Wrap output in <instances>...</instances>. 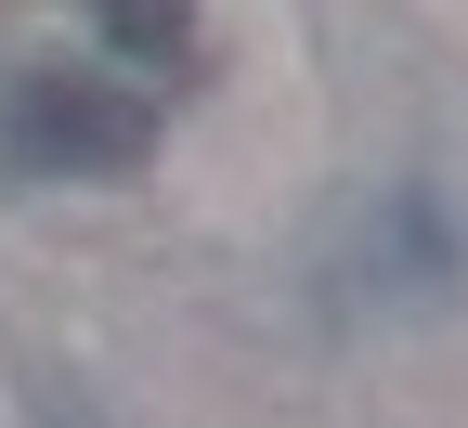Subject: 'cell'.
I'll list each match as a JSON object with an SVG mask.
<instances>
[{"label": "cell", "mask_w": 468, "mask_h": 428, "mask_svg": "<svg viewBox=\"0 0 468 428\" xmlns=\"http://www.w3.org/2000/svg\"><path fill=\"white\" fill-rule=\"evenodd\" d=\"M455 286H468V234H455V208L430 182H378L351 208V234L325 247V298L338 312H442Z\"/></svg>", "instance_id": "cell-1"}, {"label": "cell", "mask_w": 468, "mask_h": 428, "mask_svg": "<svg viewBox=\"0 0 468 428\" xmlns=\"http://www.w3.org/2000/svg\"><path fill=\"white\" fill-rule=\"evenodd\" d=\"M156 117L131 91L104 78H14V104H0V156L39 169V182H91V169H144Z\"/></svg>", "instance_id": "cell-2"}, {"label": "cell", "mask_w": 468, "mask_h": 428, "mask_svg": "<svg viewBox=\"0 0 468 428\" xmlns=\"http://www.w3.org/2000/svg\"><path fill=\"white\" fill-rule=\"evenodd\" d=\"M91 14H104V39H117V52L169 66V52H183V26H196V0H91Z\"/></svg>", "instance_id": "cell-3"}]
</instances>
